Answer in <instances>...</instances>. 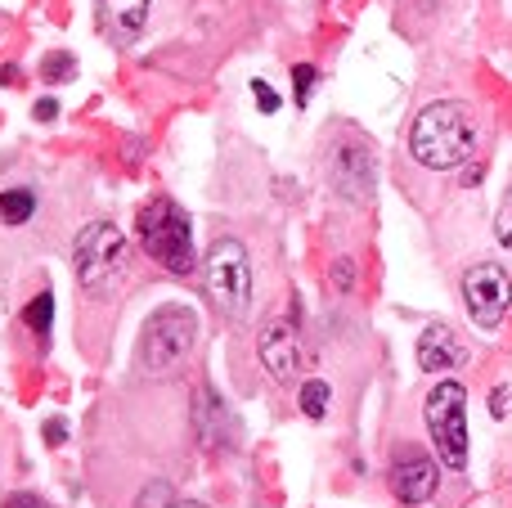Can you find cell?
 <instances>
[{
	"instance_id": "1",
	"label": "cell",
	"mask_w": 512,
	"mask_h": 508,
	"mask_svg": "<svg viewBox=\"0 0 512 508\" xmlns=\"http://www.w3.org/2000/svg\"><path fill=\"white\" fill-rule=\"evenodd\" d=\"M409 153L432 171H454L477 153V113L459 99H436L409 126Z\"/></svg>"
},
{
	"instance_id": "2",
	"label": "cell",
	"mask_w": 512,
	"mask_h": 508,
	"mask_svg": "<svg viewBox=\"0 0 512 508\" xmlns=\"http://www.w3.org/2000/svg\"><path fill=\"white\" fill-rule=\"evenodd\" d=\"M72 266H77V279L90 297H117L131 279V243L113 221H90L77 234Z\"/></svg>"
},
{
	"instance_id": "3",
	"label": "cell",
	"mask_w": 512,
	"mask_h": 508,
	"mask_svg": "<svg viewBox=\"0 0 512 508\" xmlns=\"http://www.w3.org/2000/svg\"><path fill=\"white\" fill-rule=\"evenodd\" d=\"M135 230H140V243L158 266H167L171 275H189L198 266V252H194V225H189L185 207L171 203V198H153V203L140 207L135 216Z\"/></svg>"
},
{
	"instance_id": "4",
	"label": "cell",
	"mask_w": 512,
	"mask_h": 508,
	"mask_svg": "<svg viewBox=\"0 0 512 508\" xmlns=\"http://www.w3.org/2000/svg\"><path fill=\"white\" fill-rule=\"evenodd\" d=\"M198 347V315L189 306L171 302L162 311H153V320L144 324V338H140V369L149 378L162 374H176Z\"/></svg>"
},
{
	"instance_id": "5",
	"label": "cell",
	"mask_w": 512,
	"mask_h": 508,
	"mask_svg": "<svg viewBox=\"0 0 512 508\" xmlns=\"http://www.w3.org/2000/svg\"><path fill=\"white\" fill-rule=\"evenodd\" d=\"M423 419L441 464L459 473L468 464V392H463V383H454V378L436 383L423 405Z\"/></svg>"
},
{
	"instance_id": "6",
	"label": "cell",
	"mask_w": 512,
	"mask_h": 508,
	"mask_svg": "<svg viewBox=\"0 0 512 508\" xmlns=\"http://www.w3.org/2000/svg\"><path fill=\"white\" fill-rule=\"evenodd\" d=\"M203 279L212 302L221 306L230 320H243L252 306V261L239 239H216L203 257Z\"/></svg>"
},
{
	"instance_id": "7",
	"label": "cell",
	"mask_w": 512,
	"mask_h": 508,
	"mask_svg": "<svg viewBox=\"0 0 512 508\" xmlns=\"http://www.w3.org/2000/svg\"><path fill=\"white\" fill-rule=\"evenodd\" d=\"M463 302H468V315L477 329H495L512 306V279L504 266L495 261H481V266H468L463 275Z\"/></svg>"
},
{
	"instance_id": "8",
	"label": "cell",
	"mask_w": 512,
	"mask_h": 508,
	"mask_svg": "<svg viewBox=\"0 0 512 508\" xmlns=\"http://www.w3.org/2000/svg\"><path fill=\"white\" fill-rule=\"evenodd\" d=\"M256 356H261V369L274 383H292V374L301 365V342L292 320H265L261 338H256Z\"/></svg>"
},
{
	"instance_id": "9",
	"label": "cell",
	"mask_w": 512,
	"mask_h": 508,
	"mask_svg": "<svg viewBox=\"0 0 512 508\" xmlns=\"http://www.w3.org/2000/svg\"><path fill=\"white\" fill-rule=\"evenodd\" d=\"M436 482H441V464L423 450H400L391 464V491L400 504H427L436 495Z\"/></svg>"
},
{
	"instance_id": "10",
	"label": "cell",
	"mask_w": 512,
	"mask_h": 508,
	"mask_svg": "<svg viewBox=\"0 0 512 508\" xmlns=\"http://www.w3.org/2000/svg\"><path fill=\"white\" fill-rule=\"evenodd\" d=\"M333 180L346 198L355 203H369L373 198V185H378V171H373V158L364 144H337L333 153Z\"/></svg>"
},
{
	"instance_id": "11",
	"label": "cell",
	"mask_w": 512,
	"mask_h": 508,
	"mask_svg": "<svg viewBox=\"0 0 512 508\" xmlns=\"http://www.w3.org/2000/svg\"><path fill=\"white\" fill-rule=\"evenodd\" d=\"M463 360H468V351H463L459 333H454L450 324H432V329H423V338H418V369H427V374H445V369H459Z\"/></svg>"
},
{
	"instance_id": "12",
	"label": "cell",
	"mask_w": 512,
	"mask_h": 508,
	"mask_svg": "<svg viewBox=\"0 0 512 508\" xmlns=\"http://www.w3.org/2000/svg\"><path fill=\"white\" fill-rule=\"evenodd\" d=\"M149 5L153 0H99V23H104V32L113 41L131 45L149 23Z\"/></svg>"
},
{
	"instance_id": "13",
	"label": "cell",
	"mask_w": 512,
	"mask_h": 508,
	"mask_svg": "<svg viewBox=\"0 0 512 508\" xmlns=\"http://www.w3.org/2000/svg\"><path fill=\"white\" fill-rule=\"evenodd\" d=\"M23 324L36 333V338H45V333H50V324H54V293H41L36 302H27Z\"/></svg>"
},
{
	"instance_id": "14",
	"label": "cell",
	"mask_w": 512,
	"mask_h": 508,
	"mask_svg": "<svg viewBox=\"0 0 512 508\" xmlns=\"http://www.w3.org/2000/svg\"><path fill=\"white\" fill-rule=\"evenodd\" d=\"M328 383L324 378H310L306 387H301V414H306V419H324L328 414Z\"/></svg>"
},
{
	"instance_id": "15",
	"label": "cell",
	"mask_w": 512,
	"mask_h": 508,
	"mask_svg": "<svg viewBox=\"0 0 512 508\" xmlns=\"http://www.w3.org/2000/svg\"><path fill=\"white\" fill-rule=\"evenodd\" d=\"M0 207H5V225H23L27 216H32L36 198L27 194V189H5V198H0Z\"/></svg>"
},
{
	"instance_id": "16",
	"label": "cell",
	"mask_w": 512,
	"mask_h": 508,
	"mask_svg": "<svg viewBox=\"0 0 512 508\" xmlns=\"http://www.w3.org/2000/svg\"><path fill=\"white\" fill-rule=\"evenodd\" d=\"M72 72H77V59H72L68 50L45 54V63H41V77L45 81H72Z\"/></svg>"
},
{
	"instance_id": "17",
	"label": "cell",
	"mask_w": 512,
	"mask_h": 508,
	"mask_svg": "<svg viewBox=\"0 0 512 508\" xmlns=\"http://www.w3.org/2000/svg\"><path fill=\"white\" fill-rule=\"evenodd\" d=\"M495 234H499V243L512 252V189H508V198L499 203V216H495Z\"/></svg>"
},
{
	"instance_id": "18",
	"label": "cell",
	"mask_w": 512,
	"mask_h": 508,
	"mask_svg": "<svg viewBox=\"0 0 512 508\" xmlns=\"http://www.w3.org/2000/svg\"><path fill=\"white\" fill-rule=\"evenodd\" d=\"M292 81H297V104H306L310 90H315V68H310V63H297V68H292Z\"/></svg>"
},
{
	"instance_id": "19",
	"label": "cell",
	"mask_w": 512,
	"mask_h": 508,
	"mask_svg": "<svg viewBox=\"0 0 512 508\" xmlns=\"http://www.w3.org/2000/svg\"><path fill=\"white\" fill-rule=\"evenodd\" d=\"M252 99L261 104V113H279V95H274L265 81H252Z\"/></svg>"
},
{
	"instance_id": "20",
	"label": "cell",
	"mask_w": 512,
	"mask_h": 508,
	"mask_svg": "<svg viewBox=\"0 0 512 508\" xmlns=\"http://www.w3.org/2000/svg\"><path fill=\"white\" fill-rule=\"evenodd\" d=\"M5 508H45V504L36 500V495H27V491H23V495H9Z\"/></svg>"
},
{
	"instance_id": "21",
	"label": "cell",
	"mask_w": 512,
	"mask_h": 508,
	"mask_svg": "<svg viewBox=\"0 0 512 508\" xmlns=\"http://www.w3.org/2000/svg\"><path fill=\"white\" fill-rule=\"evenodd\" d=\"M63 432H68V423H63V419H50V423H45V437H50L54 446L63 441Z\"/></svg>"
},
{
	"instance_id": "22",
	"label": "cell",
	"mask_w": 512,
	"mask_h": 508,
	"mask_svg": "<svg viewBox=\"0 0 512 508\" xmlns=\"http://www.w3.org/2000/svg\"><path fill=\"white\" fill-rule=\"evenodd\" d=\"M54 113H59V104H50V99H41V104H36V117H41V122H50Z\"/></svg>"
},
{
	"instance_id": "23",
	"label": "cell",
	"mask_w": 512,
	"mask_h": 508,
	"mask_svg": "<svg viewBox=\"0 0 512 508\" xmlns=\"http://www.w3.org/2000/svg\"><path fill=\"white\" fill-rule=\"evenodd\" d=\"M490 410H495V414H508V387H499V392H495V405H490Z\"/></svg>"
},
{
	"instance_id": "24",
	"label": "cell",
	"mask_w": 512,
	"mask_h": 508,
	"mask_svg": "<svg viewBox=\"0 0 512 508\" xmlns=\"http://www.w3.org/2000/svg\"><path fill=\"white\" fill-rule=\"evenodd\" d=\"M176 508H207V504H176Z\"/></svg>"
}]
</instances>
